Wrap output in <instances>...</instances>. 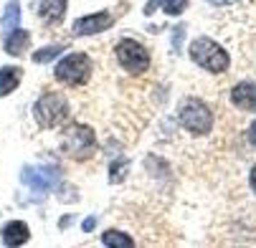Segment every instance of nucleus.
<instances>
[{"label": "nucleus", "mask_w": 256, "mask_h": 248, "mask_svg": "<svg viewBox=\"0 0 256 248\" xmlns=\"http://www.w3.org/2000/svg\"><path fill=\"white\" fill-rule=\"evenodd\" d=\"M66 3L68 0H41V8H38V18L46 25H56L64 20L66 13Z\"/></svg>", "instance_id": "9d476101"}, {"label": "nucleus", "mask_w": 256, "mask_h": 248, "mask_svg": "<svg viewBox=\"0 0 256 248\" xmlns=\"http://www.w3.org/2000/svg\"><path fill=\"white\" fill-rule=\"evenodd\" d=\"M248 183H251V190L256 193V165H254V170H251V175H248Z\"/></svg>", "instance_id": "a211bd4d"}, {"label": "nucleus", "mask_w": 256, "mask_h": 248, "mask_svg": "<svg viewBox=\"0 0 256 248\" xmlns=\"http://www.w3.org/2000/svg\"><path fill=\"white\" fill-rule=\"evenodd\" d=\"M102 243L109 246V248H132V246H134V241H132L130 236L120 233V231H106V233L102 236Z\"/></svg>", "instance_id": "2eb2a0df"}, {"label": "nucleus", "mask_w": 256, "mask_h": 248, "mask_svg": "<svg viewBox=\"0 0 256 248\" xmlns=\"http://www.w3.org/2000/svg\"><path fill=\"white\" fill-rule=\"evenodd\" d=\"M231 101H234V106H238L241 112H256V84L254 81H244V84L234 86Z\"/></svg>", "instance_id": "1a4fd4ad"}, {"label": "nucleus", "mask_w": 256, "mask_h": 248, "mask_svg": "<svg viewBox=\"0 0 256 248\" xmlns=\"http://www.w3.org/2000/svg\"><path fill=\"white\" fill-rule=\"evenodd\" d=\"M248 139H251L254 145H256V122H254V124L248 127Z\"/></svg>", "instance_id": "6ab92c4d"}, {"label": "nucleus", "mask_w": 256, "mask_h": 248, "mask_svg": "<svg viewBox=\"0 0 256 248\" xmlns=\"http://www.w3.org/2000/svg\"><path fill=\"white\" fill-rule=\"evenodd\" d=\"M28 46H30V33L23 30V28H13L6 35V43H3V48H6L8 56H20V53L28 51Z\"/></svg>", "instance_id": "9b49d317"}, {"label": "nucleus", "mask_w": 256, "mask_h": 248, "mask_svg": "<svg viewBox=\"0 0 256 248\" xmlns=\"http://www.w3.org/2000/svg\"><path fill=\"white\" fill-rule=\"evenodd\" d=\"M208 3H213V5H231V3H236V0H208Z\"/></svg>", "instance_id": "aec40b11"}, {"label": "nucleus", "mask_w": 256, "mask_h": 248, "mask_svg": "<svg viewBox=\"0 0 256 248\" xmlns=\"http://www.w3.org/2000/svg\"><path fill=\"white\" fill-rule=\"evenodd\" d=\"M188 53L198 66H203L206 71H210V74H224V71L228 68V53L210 38H196L190 43Z\"/></svg>", "instance_id": "f03ea898"}, {"label": "nucleus", "mask_w": 256, "mask_h": 248, "mask_svg": "<svg viewBox=\"0 0 256 248\" xmlns=\"http://www.w3.org/2000/svg\"><path fill=\"white\" fill-rule=\"evenodd\" d=\"M23 79V71L18 66H3L0 68V96H8Z\"/></svg>", "instance_id": "ddd939ff"}, {"label": "nucleus", "mask_w": 256, "mask_h": 248, "mask_svg": "<svg viewBox=\"0 0 256 248\" xmlns=\"http://www.w3.org/2000/svg\"><path fill=\"white\" fill-rule=\"evenodd\" d=\"M180 124L186 127L190 134H208L213 127V114L210 109L198 101V99H188L180 106Z\"/></svg>", "instance_id": "39448f33"}, {"label": "nucleus", "mask_w": 256, "mask_h": 248, "mask_svg": "<svg viewBox=\"0 0 256 248\" xmlns=\"http://www.w3.org/2000/svg\"><path fill=\"white\" fill-rule=\"evenodd\" d=\"M20 20V3L18 0H10V3L6 5V15L0 18V28L3 30H13Z\"/></svg>", "instance_id": "4468645a"}, {"label": "nucleus", "mask_w": 256, "mask_h": 248, "mask_svg": "<svg viewBox=\"0 0 256 248\" xmlns=\"http://www.w3.org/2000/svg\"><path fill=\"white\" fill-rule=\"evenodd\" d=\"M54 74L66 86H82L92 76V61H89L86 53H68V56H64L58 61Z\"/></svg>", "instance_id": "7ed1b4c3"}, {"label": "nucleus", "mask_w": 256, "mask_h": 248, "mask_svg": "<svg viewBox=\"0 0 256 248\" xmlns=\"http://www.w3.org/2000/svg\"><path fill=\"white\" fill-rule=\"evenodd\" d=\"M94 223H96V221H94V218H89V221L84 223V231H92V228H94Z\"/></svg>", "instance_id": "412c9836"}, {"label": "nucleus", "mask_w": 256, "mask_h": 248, "mask_svg": "<svg viewBox=\"0 0 256 248\" xmlns=\"http://www.w3.org/2000/svg\"><path fill=\"white\" fill-rule=\"evenodd\" d=\"M188 5V0H162V10L168 13V15H178V13H182V8Z\"/></svg>", "instance_id": "f3484780"}, {"label": "nucleus", "mask_w": 256, "mask_h": 248, "mask_svg": "<svg viewBox=\"0 0 256 248\" xmlns=\"http://www.w3.org/2000/svg\"><path fill=\"white\" fill-rule=\"evenodd\" d=\"M23 183L33 190V193H48L58 185L61 175L56 167H48V165H28L23 167Z\"/></svg>", "instance_id": "0eeeda50"}, {"label": "nucleus", "mask_w": 256, "mask_h": 248, "mask_svg": "<svg viewBox=\"0 0 256 248\" xmlns=\"http://www.w3.org/2000/svg\"><path fill=\"white\" fill-rule=\"evenodd\" d=\"M112 23H114V15H112V13H106V10L92 13V15H84V18H79V20L74 23V33H76V35H94V33L106 30Z\"/></svg>", "instance_id": "6e6552de"}, {"label": "nucleus", "mask_w": 256, "mask_h": 248, "mask_svg": "<svg viewBox=\"0 0 256 248\" xmlns=\"http://www.w3.org/2000/svg\"><path fill=\"white\" fill-rule=\"evenodd\" d=\"M33 114H36V122L44 129H54V127H58L68 119V101L56 91H46L38 101H36Z\"/></svg>", "instance_id": "f257e3e1"}, {"label": "nucleus", "mask_w": 256, "mask_h": 248, "mask_svg": "<svg viewBox=\"0 0 256 248\" xmlns=\"http://www.w3.org/2000/svg\"><path fill=\"white\" fill-rule=\"evenodd\" d=\"M61 51H66V46L64 43H54V46H46V48H38L33 53V61L36 63H46V61H51V58H56Z\"/></svg>", "instance_id": "dca6fc26"}, {"label": "nucleus", "mask_w": 256, "mask_h": 248, "mask_svg": "<svg viewBox=\"0 0 256 248\" xmlns=\"http://www.w3.org/2000/svg\"><path fill=\"white\" fill-rule=\"evenodd\" d=\"M117 61L124 71H130V74H144L150 66V53L142 43L124 38V41L117 43Z\"/></svg>", "instance_id": "423d86ee"}, {"label": "nucleus", "mask_w": 256, "mask_h": 248, "mask_svg": "<svg viewBox=\"0 0 256 248\" xmlns=\"http://www.w3.org/2000/svg\"><path fill=\"white\" fill-rule=\"evenodd\" d=\"M28 238H30V231H28V226L20 223V221H13V223H8V226L3 228V243H6V246H23Z\"/></svg>", "instance_id": "f8f14e48"}, {"label": "nucleus", "mask_w": 256, "mask_h": 248, "mask_svg": "<svg viewBox=\"0 0 256 248\" xmlns=\"http://www.w3.org/2000/svg\"><path fill=\"white\" fill-rule=\"evenodd\" d=\"M64 150L74 160H89L96 152V137L94 129L86 124H71L64 132Z\"/></svg>", "instance_id": "20e7f679"}]
</instances>
